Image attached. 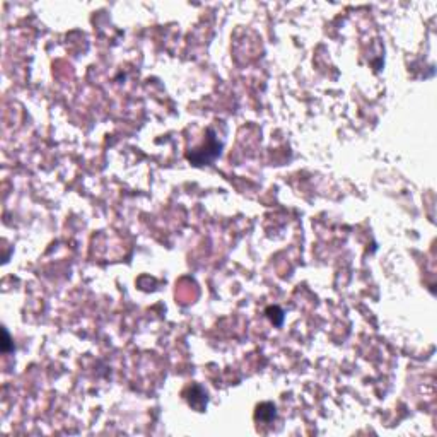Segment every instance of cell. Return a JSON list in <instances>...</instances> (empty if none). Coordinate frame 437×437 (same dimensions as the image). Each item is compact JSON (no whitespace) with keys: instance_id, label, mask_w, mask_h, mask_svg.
<instances>
[{"instance_id":"obj_2","label":"cell","mask_w":437,"mask_h":437,"mask_svg":"<svg viewBox=\"0 0 437 437\" xmlns=\"http://www.w3.org/2000/svg\"><path fill=\"white\" fill-rule=\"evenodd\" d=\"M275 417V407L273 403H261L256 408V420L260 422H270V420Z\"/></svg>"},{"instance_id":"obj_1","label":"cell","mask_w":437,"mask_h":437,"mask_svg":"<svg viewBox=\"0 0 437 437\" xmlns=\"http://www.w3.org/2000/svg\"><path fill=\"white\" fill-rule=\"evenodd\" d=\"M186 390L193 393V388H191V386H188ZM186 400H188V403H190V405L193 407V408H197L198 412H202L203 408L207 407V393H205V390H203V388H200L198 395L193 393V398H191V396H188Z\"/></svg>"}]
</instances>
